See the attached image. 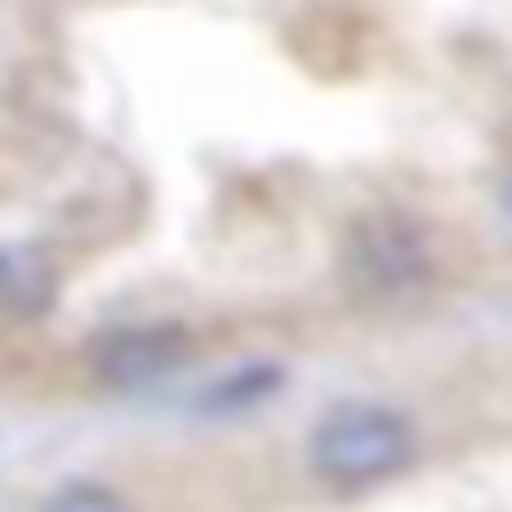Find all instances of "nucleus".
I'll return each instance as SVG.
<instances>
[{
  "mask_svg": "<svg viewBox=\"0 0 512 512\" xmlns=\"http://www.w3.org/2000/svg\"><path fill=\"white\" fill-rule=\"evenodd\" d=\"M416 464V424L384 400H336L312 424V472L328 488H376Z\"/></svg>",
  "mask_w": 512,
  "mask_h": 512,
  "instance_id": "nucleus-1",
  "label": "nucleus"
},
{
  "mask_svg": "<svg viewBox=\"0 0 512 512\" xmlns=\"http://www.w3.org/2000/svg\"><path fill=\"white\" fill-rule=\"evenodd\" d=\"M192 352H200V336L184 320H128V328H112V336L88 344V376L104 392H152L176 368H192Z\"/></svg>",
  "mask_w": 512,
  "mask_h": 512,
  "instance_id": "nucleus-2",
  "label": "nucleus"
},
{
  "mask_svg": "<svg viewBox=\"0 0 512 512\" xmlns=\"http://www.w3.org/2000/svg\"><path fill=\"white\" fill-rule=\"evenodd\" d=\"M432 232L416 224V216H368L352 240H344V272H352V288H368V296H408V288H424L432 280Z\"/></svg>",
  "mask_w": 512,
  "mask_h": 512,
  "instance_id": "nucleus-3",
  "label": "nucleus"
},
{
  "mask_svg": "<svg viewBox=\"0 0 512 512\" xmlns=\"http://www.w3.org/2000/svg\"><path fill=\"white\" fill-rule=\"evenodd\" d=\"M40 304H48V256L0 248V312H40Z\"/></svg>",
  "mask_w": 512,
  "mask_h": 512,
  "instance_id": "nucleus-4",
  "label": "nucleus"
},
{
  "mask_svg": "<svg viewBox=\"0 0 512 512\" xmlns=\"http://www.w3.org/2000/svg\"><path fill=\"white\" fill-rule=\"evenodd\" d=\"M280 384H288V368H280V360H248V368H232V376H224L216 392H200V408H208V416H224V408H248V400H272Z\"/></svg>",
  "mask_w": 512,
  "mask_h": 512,
  "instance_id": "nucleus-5",
  "label": "nucleus"
},
{
  "mask_svg": "<svg viewBox=\"0 0 512 512\" xmlns=\"http://www.w3.org/2000/svg\"><path fill=\"white\" fill-rule=\"evenodd\" d=\"M32 512H136L120 488H104V480H64V488H48Z\"/></svg>",
  "mask_w": 512,
  "mask_h": 512,
  "instance_id": "nucleus-6",
  "label": "nucleus"
}]
</instances>
